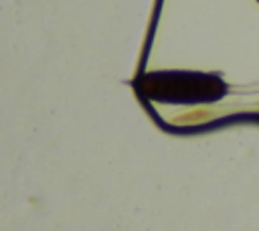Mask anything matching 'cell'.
Instances as JSON below:
<instances>
[{"label": "cell", "mask_w": 259, "mask_h": 231, "mask_svg": "<svg viewBox=\"0 0 259 231\" xmlns=\"http://www.w3.org/2000/svg\"><path fill=\"white\" fill-rule=\"evenodd\" d=\"M257 2H259V0H257Z\"/></svg>", "instance_id": "3"}, {"label": "cell", "mask_w": 259, "mask_h": 231, "mask_svg": "<svg viewBox=\"0 0 259 231\" xmlns=\"http://www.w3.org/2000/svg\"><path fill=\"white\" fill-rule=\"evenodd\" d=\"M132 87L142 99L164 105H212L231 93L221 73L196 69L144 71L132 81Z\"/></svg>", "instance_id": "1"}, {"label": "cell", "mask_w": 259, "mask_h": 231, "mask_svg": "<svg viewBox=\"0 0 259 231\" xmlns=\"http://www.w3.org/2000/svg\"><path fill=\"white\" fill-rule=\"evenodd\" d=\"M251 120L259 124V113H257V115H233V118H223V120H217V122L204 124V126L196 128L194 132H200V130H210V128H217V126H227V124H233V122H251Z\"/></svg>", "instance_id": "2"}]
</instances>
